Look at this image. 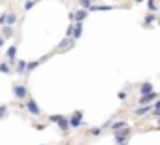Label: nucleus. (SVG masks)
Masks as SVG:
<instances>
[{"label":"nucleus","mask_w":160,"mask_h":145,"mask_svg":"<svg viewBox=\"0 0 160 145\" xmlns=\"http://www.w3.org/2000/svg\"><path fill=\"white\" fill-rule=\"evenodd\" d=\"M28 87L25 85V83H13V96L17 98V100H25V98H28Z\"/></svg>","instance_id":"nucleus-1"},{"label":"nucleus","mask_w":160,"mask_h":145,"mask_svg":"<svg viewBox=\"0 0 160 145\" xmlns=\"http://www.w3.org/2000/svg\"><path fill=\"white\" fill-rule=\"evenodd\" d=\"M152 109H154V102L152 104H139L132 113H134V117H145V115H151Z\"/></svg>","instance_id":"nucleus-2"},{"label":"nucleus","mask_w":160,"mask_h":145,"mask_svg":"<svg viewBox=\"0 0 160 145\" xmlns=\"http://www.w3.org/2000/svg\"><path fill=\"white\" fill-rule=\"evenodd\" d=\"M25 109H27L32 117H42V109H40V106L36 104V100H34V98H27Z\"/></svg>","instance_id":"nucleus-3"},{"label":"nucleus","mask_w":160,"mask_h":145,"mask_svg":"<svg viewBox=\"0 0 160 145\" xmlns=\"http://www.w3.org/2000/svg\"><path fill=\"white\" fill-rule=\"evenodd\" d=\"M130 132H132L130 126H126V128H122V130H119V132H113V134H115V138H113V139H115V145H119V143H126Z\"/></svg>","instance_id":"nucleus-4"},{"label":"nucleus","mask_w":160,"mask_h":145,"mask_svg":"<svg viewBox=\"0 0 160 145\" xmlns=\"http://www.w3.org/2000/svg\"><path fill=\"white\" fill-rule=\"evenodd\" d=\"M85 122H83V111H75L72 117H70V126L72 128H81Z\"/></svg>","instance_id":"nucleus-5"},{"label":"nucleus","mask_w":160,"mask_h":145,"mask_svg":"<svg viewBox=\"0 0 160 145\" xmlns=\"http://www.w3.org/2000/svg\"><path fill=\"white\" fill-rule=\"evenodd\" d=\"M158 100V92H149V94H141L139 96V100H138V106L139 104H152V102H156Z\"/></svg>","instance_id":"nucleus-6"},{"label":"nucleus","mask_w":160,"mask_h":145,"mask_svg":"<svg viewBox=\"0 0 160 145\" xmlns=\"http://www.w3.org/2000/svg\"><path fill=\"white\" fill-rule=\"evenodd\" d=\"M6 60H10L13 66L17 64V45L8 47V51H6Z\"/></svg>","instance_id":"nucleus-7"},{"label":"nucleus","mask_w":160,"mask_h":145,"mask_svg":"<svg viewBox=\"0 0 160 145\" xmlns=\"http://www.w3.org/2000/svg\"><path fill=\"white\" fill-rule=\"evenodd\" d=\"M73 42H75L73 38L66 36V38H64V40H62V42H60L58 45H57V51H68V49H70V47L73 45Z\"/></svg>","instance_id":"nucleus-8"},{"label":"nucleus","mask_w":160,"mask_h":145,"mask_svg":"<svg viewBox=\"0 0 160 145\" xmlns=\"http://www.w3.org/2000/svg\"><path fill=\"white\" fill-rule=\"evenodd\" d=\"M126 126H128V121L121 119V121H113L111 126H109V130H111V132H119V130H122V128H126Z\"/></svg>","instance_id":"nucleus-9"},{"label":"nucleus","mask_w":160,"mask_h":145,"mask_svg":"<svg viewBox=\"0 0 160 145\" xmlns=\"http://www.w3.org/2000/svg\"><path fill=\"white\" fill-rule=\"evenodd\" d=\"M27 68H28V62H25V60H17V64H15V72L19 76H27Z\"/></svg>","instance_id":"nucleus-10"},{"label":"nucleus","mask_w":160,"mask_h":145,"mask_svg":"<svg viewBox=\"0 0 160 145\" xmlns=\"http://www.w3.org/2000/svg\"><path fill=\"white\" fill-rule=\"evenodd\" d=\"M81 36H83V23L77 21V23H73V40H79Z\"/></svg>","instance_id":"nucleus-11"},{"label":"nucleus","mask_w":160,"mask_h":145,"mask_svg":"<svg viewBox=\"0 0 160 145\" xmlns=\"http://www.w3.org/2000/svg\"><path fill=\"white\" fill-rule=\"evenodd\" d=\"M143 19H145V21L141 23V27H143V28H149V27H151V25H152V23L156 21V15H154L152 12H149V13H147V15H145Z\"/></svg>","instance_id":"nucleus-12"},{"label":"nucleus","mask_w":160,"mask_h":145,"mask_svg":"<svg viewBox=\"0 0 160 145\" xmlns=\"http://www.w3.org/2000/svg\"><path fill=\"white\" fill-rule=\"evenodd\" d=\"M89 13H91V12H89V10H85V8L77 10V12H75V23H77V21H81V23H83V21L87 19V15H89Z\"/></svg>","instance_id":"nucleus-13"},{"label":"nucleus","mask_w":160,"mask_h":145,"mask_svg":"<svg viewBox=\"0 0 160 145\" xmlns=\"http://www.w3.org/2000/svg\"><path fill=\"white\" fill-rule=\"evenodd\" d=\"M149 92H152V83L151 81H143L139 85V94H149Z\"/></svg>","instance_id":"nucleus-14"},{"label":"nucleus","mask_w":160,"mask_h":145,"mask_svg":"<svg viewBox=\"0 0 160 145\" xmlns=\"http://www.w3.org/2000/svg\"><path fill=\"white\" fill-rule=\"evenodd\" d=\"M115 6H106V4H92L89 12H108V10H113Z\"/></svg>","instance_id":"nucleus-15"},{"label":"nucleus","mask_w":160,"mask_h":145,"mask_svg":"<svg viewBox=\"0 0 160 145\" xmlns=\"http://www.w3.org/2000/svg\"><path fill=\"white\" fill-rule=\"evenodd\" d=\"M57 126H58L62 132H66L68 128H72V126H70V119H66V117H60V121L57 122Z\"/></svg>","instance_id":"nucleus-16"},{"label":"nucleus","mask_w":160,"mask_h":145,"mask_svg":"<svg viewBox=\"0 0 160 145\" xmlns=\"http://www.w3.org/2000/svg\"><path fill=\"white\" fill-rule=\"evenodd\" d=\"M0 72H2V74H10V72H12V62L4 60L2 64H0Z\"/></svg>","instance_id":"nucleus-17"},{"label":"nucleus","mask_w":160,"mask_h":145,"mask_svg":"<svg viewBox=\"0 0 160 145\" xmlns=\"http://www.w3.org/2000/svg\"><path fill=\"white\" fill-rule=\"evenodd\" d=\"M102 130H104V126H94V128L89 130V136H91V138H98V136L102 134Z\"/></svg>","instance_id":"nucleus-18"},{"label":"nucleus","mask_w":160,"mask_h":145,"mask_svg":"<svg viewBox=\"0 0 160 145\" xmlns=\"http://www.w3.org/2000/svg\"><path fill=\"white\" fill-rule=\"evenodd\" d=\"M96 2V0H79V6L85 8V10H91V6Z\"/></svg>","instance_id":"nucleus-19"},{"label":"nucleus","mask_w":160,"mask_h":145,"mask_svg":"<svg viewBox=\"0 0 160 145\" xmlns=\"http://www.w3.org/2000/svg\"><path fill=\"white\" fill-rule=\"evenodd\" d=\"M147 8H149V12H158V4H156V0H149L147 2Z\"/></svg>","instance_id":"nucleus-20"},{"label":"nucleus","mask_w":160,"mask_h":145,"mask_svg":"<svg viewBox=\"0 0 160 145\" xmlns=\"http://www.w3.org/2000/svg\"><path fill=\"white\" fill-rule=\"evenodd\" d=\"M2 32H4V40H8V38H12L13 34H12V27H8V25H4L2 27Z\"/></svg>","instance_id":"nucleus-21"},{"label":"nucleus","mask_w":160,"mask_h":145,"mask_svg":"<svg viewBox=\"0 0 160 145\" xmlns=\"http://www.w3.org/2000/svg\"><path fill=\"white\" fill-rule=\"evenodd\" d=\"M34 6H36V0H27L23 8H25V12H28V10H32Z\"/></svg>","instance_id":"nucleus-22"},{"label":"nucleus","mask_w":160,"mask_h":145,"mask_svg":"<svg viewBox=\"0 0 160 145\" xmlns=\"http://www.w3.org/2000/svg\"><path fill=\"white\" fill-rule=\"evenodd\" d=\"M117 96H119V100H126L128 92H126V91H119V94H117Z\"/></svg>","instance_id":"nucleus-23"},{"label":"nucleus","mask_w":160,"mask_h":145,"mask_svg":"<svg viewBox=\"0 0 160 145\" xmlns=\"http://www.w3.org/2000/svg\"><path fill=\"white\" fill-rule=\"evenodd\" d=\"M60 117H62V115H51V117H49V121H51V122H58V121H60Z\"/></svg>","instance_id":"nucleus-24"},{"label":"nucleus","mask_w":160,"mask_h":145,"mask_svg":"<svg viewBox=\"0 0 160 145\" xmlns=\"http://www.w3.org/2000/svg\"><path fill=\"white\" fill-rule=\"evenodd\" d=\"M6 115H8V106L4 104V106H2V117H6Z\"/></svg>","instance_id":"nucleus-25"},{"label":"nucleus","mask_w":160,"mask_h":145,"mask_svg":"<svg viewBox=\"0 0 160 145\" xmlns=\"http://www.w3.org/2000/svg\"><path fill=\"white\" fill-rule=\"evenodd\" d=\"M151 115H152V117H156V119H158V117H160V109H152V113H151Z\"/></svg>","instance_id":"nucleus-26"},{"label":"nucleus","mask_w":160,"mask_h":145,"mask_svg":"<svg viewBox=\"0 0 160 145\" xmlns=\"http://www.w3.org/2000/svg\"><path fill=\"white\" fill-rule=\"evenodd\" d=\"M154 109H160V98H158V100L154 102Z\"/></svg>","instance_id":"nucleus-27"},{"label":"nucleus","mask_w":160,"mask_h":145,"mask_svg":"<svg viewBox=\"0 0 160 145\" xmlns=\"http://www.w3.org/2000/svg\"><path fill=\"white\" fill-rule=\"evenodd\" d=\"M119 145H128V141H126V143H119Z\"/></svg>","instance_id":"nucleus-28"},{"label":"nucleus","mask_w":160,"mask_h":145,"mask_svg":"<svg viewBox=\"0 0 160 145\" xmlns=\"http://www.w3.org/2000/svg\"><path fill=\"white\" fill-rule=\"evenodd\" d=\"M158 126H160V117H158Z\"/></svg>","instance_id":"nucleus-29"},{"label":"nucleus","mask_w":160,"mask_h":145,"mask_svg":"<svg viewBox=\"0 0 160 145\" xmlns=\"http://www.w3.org/2000/svg\"><path fill=\"white\" fill-rule=\"evenodd\" d=\"M158 27H160V19H158Z\"/></svg>","instance_id":"nucleus-30"}]
</instances>
